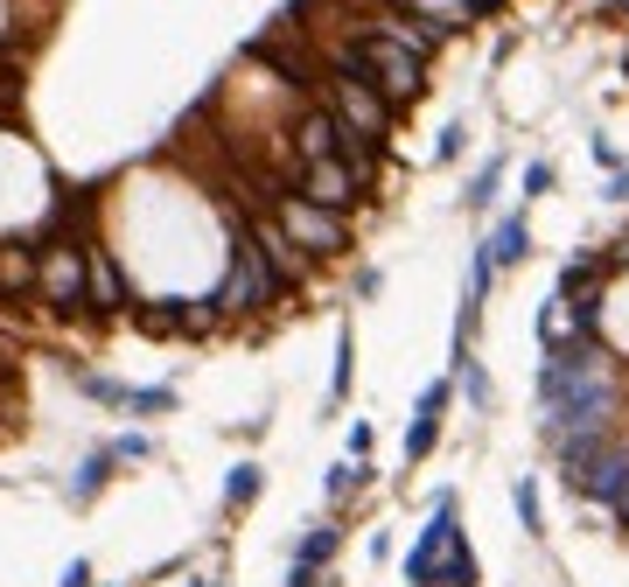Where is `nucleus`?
I'll list each match as a JSON object with an SVG mask.
<instances>
[{
	"label": "nucleus",
	"mask_w": 629,
	"mask_h": 587,
	"mask_svg": "<svg viewBox=\"0 0 629 587\" xmlns=\"http://www.w3.org/2000/svg\"><path fill=\"white\" fill-rule=\"evenodd\" d=\"M336 70H364V78L385 91L392 105H413L419 91H427V56L406 49V43H398V35H385V29H364L350 49L336 56Z\"/></svg>",
	"instance_id": "obj_1"
},
{
	"label": "nucleus",
	"mask_w": 629,
	"mask_h": 587,
	"mask_svg": "<svg viewBox=\"0 0 629 587\" xmlns=\"http://www.w3.org/2000/svg\"><path fill=\"white\" fill-rule=\"evenodd\" d=\"M273 294H280V280H273V267H266L252 224H232V273H224V287H217L224 315H259Z\"/></svg>",
	"instance_id": "obj_2"
},
{
	"label": "nucleus",
	"mask_w": 629,
	"mask_h": 587,
	"mask_svg": "<svg viewBox=\"0 0 629 587\" xmlns=\"http://www.w3.org/2000/svg\"><path fill=\"white\" fill-rule=\"evenodd\" d=\"M329 105H336V120L350 126V134L385 140V126H392V99L364 78V70H336V78H329Z\"/></svg>",
	"instance_id": "obj_3"
},
{
	"label": "nucleus",
	"mask_w": 629,
	"mask_h": 587,
	"mask_svg": "<svg viewBox=\"0 0 629 587\" xmlns=\"http://www.w3.org/2000/svg\"><path fill=\"white\" fill-rule=\"evenodd\" d=\"M280 224L294 232V245L301 252H315V259H329V252H342L350 245V224H342V211H329V203H315V196H280Z\"/></svg>",
	"instance_id": "obj_4"
},
{
	"label": "nucleus",
	"mask_w": 629,
	"mask_h": 587,
	"mask_svg": "<svg viewBox=\"0 0 629 587\" xmlns=\"http://www.w3.org/2000/svg\"><path fill=\"white\" fill-rule=\"evenodd\" d=\"M462 545V532H454V489H441L434 497V518H427V532H419V545L406 553V580L413 587H434L441 580V560Z\"/></svg>",
	"instance_id": "obj_5"
},
{
	"label": "nucleus",
	"mask_w": 629,
	"mask_h": 587,
	"mask_svg": "<svg viewBox=\"0 0 629 587\" xmlns=\"http://www.w3.org/2000/svg\"><path fill=\"white\" fill-rule=\"evenodd\" d=\"M43 294H49L56 315L91 308V259H85V252H64V245H49V252H43Z\"/></svg>",
	"instance_id": "obj_6"
},
{
	"label": "nucleus",
	"mask_w": 629,
	"mask_h": 587,
	"mask_svg": "<svg viewBox=\"0 0 629 587\" xmlns=\"http://www.w3.org/2000/svg\"><path fill=\"white\" fill-rule=\"evenodd\" d=\"M301 196L329 203V211H350V203L364 196V182H357V168L342 155H329V161H301Z\"/></svg>",
	"instance_id": "obj_7"
},
{
	"label": "nucleus",
	"mask_w": 629,
	"mask_h": 587,
	"mask_svg": "<svg viewBox=\"0 0 629 587\" xmlns=\"http://www.w3.org/2000/svg\"><path fill=\"white\" fill-rule=\"evenodd\" d=\"M252 238H259L266 267H273V280H280V294H288V287H301V280H308V259H301V245H294V232H288V224L259 217V224H252Z\"/></svg>",
	"instance_id": "obj_8"
},
{
	"label": "nucleus",
	"mask_w": 629,
	"mask_h": 587,
	"mask_svg": "<svg viewBox=\"0 0 629 587\" xmlns=\"http://www.w3.org/2000/svg\"><path fill=\"white\" fill-rule=\"evenodd\" d=\"M294 155L301 161H329V155H342V120H336V105L329 112H301V126H294Z\"/></svg>",
	"instance_id": "obj_9"
},
{
	"label": "nucleus",
	"mask_w": 629,
	"mask_h": 587,
	"mask_svg": "<svg viewBox=\"0 0 629 587\" xmlns=\"http://www.w3.org/2000/svg\"><path fill=\"white\" fill-rule=\"evenodd\" d=\"M85 259H91V315H120L126 308V280H120V267H112V252L85 245Z\"/></svg>",
	"instance_id": "obj_10"
},
{
	"label": "nucleus",
	"mask_w": 629,
	"mask_h": 587,
	"mask_svg": "<svg viewBox=\"0 0 629 587\" xmlns=\"http://www.w3.org/2000/svg\"><path fill=\"white\" fill-rule=\"evenodd\" d=\"M483 245H490V259H497V267H518V259L531 252V232H525V217H504Z\"/></svg>",
	"instance_id": "obj_11"
},
{
	"label": "nucleus",
	"mask_w": 629,
	"mask_h": 587,
	"mask_svg": "<svg viewBox=\"0 0 629 587\" xmlns=\"http://www.w3.org/2000/svg\"><path fill=\"white\" fill-rule=\"evenodd\" d=\"M434 441H441V413L419 406V413H413V427H406V462H427Z\"/></svg>",
	"instance_id": "obj_12"
},
{
	"label": "nucleus",
	"mask_w": 629,
	"mask_h": 587,
	"mask_svg": "<svg viewBox=\"0 0 629 587\" xmlns=\"http://www.w3.org/2000/svg\"><path fill=\"white\" fill-rule=\"evenodd\" d=\"M336 545H342L336 524H315V532L294 545V566H329V560H336Z\"/></svg>",
	"instance_id": "obj_13"
},
{
	"label": "nucleus",
	"mask_w": 629,
	"mask_h": 587,
	"mask_svg": "<svg viewBox=\"0 0 629 587\" xmlns=\"http://www.w3.org/2000/svg\"><path fill=\"white\" fill-rule=\"evenodd\" d=\"M497 182H504V155H490V161H483V168L469 176L462 203H469V211H490V196H497Z\"/></svg>",
	"instance_id": "obj_14"
},
{
	"label": "nucleus",
	"mask_w": 629,
	"mask_h": 587,
	"mask_svg": "<svg viewBox=\"0 0 629 587\" xmlns=\"http://www.w3.org/2000/svg\"><path fill=\"white\" fill-rule=\"evenodd\" d=\"M364 483H371L364 454H350V462H336V469H329V483H322V489H329V504H342V497H357Z\"/></svg>",
	"instance_id": "obj_15"
},
{
	"label": "nucleus",
	"mask_w": 629,
	"mask_h": 587,
	"mask_svg": "<svg viewBox=\"0 0 629 587\" xmlns=\"http://www.w3.org/2000/svg\"><path fill=\"white\" fill-rule=\"evenodd\" d=\"M259 476H266V469H259V462H238V469H232V476H224V504H232V510H245V504H252V497H259Z\"/></svg>",
	"instance_id": "obj_16"
},
{
	"label": "nucleus",
	"mask_w": 629,
	"mask_h": 587,
	"mask_svg": "<svg viewBox=\"0 0 629 587\" xmlns=\"http://www.w3.org/2000/svg\"><path fill=\"white\" fill-rule=\"evenodd\" d=\"M141 321H147L155 336H189V301H155Z\"/></svg>",
	"instance_id": "obj_17"
},
{
	"label": "nucleus",
	"mask_w": 629,
	"mask_h": 587,
	"mask_svg": "<svg viewBox=\"0 0 629 587\" xmlns=\"http://www.w3.org/2000/svg\"><path fill=\"white\" fill-rule=\"evenodd\" d=\"M112 462H120V454H112V448H99V454H91V462L78 469V483H70V497H78V504H85V497H99V489H105V469H112Z\"/></svg>",
	"instance_id": "obj_18"
},
{
	"label": "nucleus",
	"mask_w": 629,
	"mask_h": 587,
	"mask_svg": "<svg viewBox=\"0 0 629 587\" xmlns=\"http://www.w3.org/2000/svg\"><path fill=\"white\" fill-rule=\"evenodd\" d=\"M176 406V392L168 385H126V413H141V420H155V413Z\"/></svg>",
	"instance_id": "obj_19"
},
{
	"label": "nucleus",
	"mask_w": 629,
	"mask_h": 587,
	"mask_svg": "<svg viewBox=\"0 0 629 587\" xmlns=\"http://www.w3.org/2000/svg\"><path fill=\"white\" fill-rule=\"evenodd\" d=\"M454 377H462V392H469V406H490V377L483 364H475L469 350H454Z\"/></svg>",
	"instance_id": "obj_20"
},
{
	"label": "nucleus",
	"mask_w": 629,
	"mask_h": 587,
	"mask_svg": "<svg viewBox=\"0 0 629 587\" xmlns=\"http://www.w3.org/2000/svg\"><path fill=\"white\" fill-rule=\"evenodd\" d=\"M510 504H518V524H525V532H546V518H539V483H531V476H518Z\"/></svg>",
	"instance_id": "obj_21"
},
{
	"label": "nucleus",
	"mask_w": 629,
	"mask_h": 587,
	"mask_svg": "<svg viewBox=\"0 0 629 587\" xmlns=\"http://www.w3.org/2000/svg\"><path fill=\"white\" fill-rule=\"evenodd\" d=\"M350 377H357V343H350V329L336 336V377H329V392L342 399V392H350Z\"/></svg>",
	"instance_id": "obj_22"
},
{
	"label": "nucleus",
	"mask_w": 629,
	"mask_h": 587,
	"mask_svg": "<svg viewBox=\"0 0 629 587\" xmlns=\"http://www.w3.org/2000/svg\"><path fill=\"white\" fill-rule=\"evenodd\" d=\"M441 587H475V560H469V545H454V553L441 560Z\"/></svg>",
	"instance_id": "obj_23"
},
{
	"label": "nucleus",
	"mask_w": 629,
	"mask_h": 587,
	"mask_svg": "<svg viewBox=\"0 0 629 587\" xmlns=\"http://www.w3.org/2000/svg\"><path fill=\"white\" fill-rule=\"evenodd\" d=\"M462 126H441V140H434V161H454V155H462Z\"/></svg>",
	"instance_id": "obj_24"
},
{
	"label": "nucleus",
	"mask_w": 629,
	"mask_h": 587,
	"mask_svg": "<svg viewBox=\"0 0 629 587\" xmlns=\"http://www.w3.org/2000/svg\"><path fill=\"white\" fill-rule=\"evenodd\" d=\"M546 189H552V161H531L525 168V196H546Z\"/></svg>",
	"instance_id": "obj_25"
},
{
	"label": "nucleus",
	"mask_w": 629,
	"mask_h": 587,
	"mask_svg": "<svg viewBox=\"0 0 629 587\" xmlns=\"http://www.w3.org/2000/svg\"><path fill=\"white\" fill-rule=\"evenodd\" d=\"M112 454H120V462H141V454H147V433H120Z\"/></svg>",
	"instance_id": "obj_26"
},
{
	"label": "nucleus",
	"mask_w": 629,
	"mask_h": 587,
	"mask_svg": "<svg viewBox=\"0 0 629 587\" xmlns=\"http://www.w3.org/2000/svg\"><path fill=\"white\" fill-rule=\"evenodd\" d=\"M56 587H91V566H85V560H70V566H64V580H56Z\"/></svg>",
	"instance_id": "obj_27"
},
{
	"label": "nucleus",
	"mask_w": 629,
	"mask_h": 587,
	"mask_svg": "<svg viewBox=\"0 0 629 587\" xmlns=\"http://www.w3.org/2000/svg\"><path fill=\"white\" fill-rule=\"evenodd\" d=\"M196 587H217V580H196Z\"/></svg>",
	"instance_id": "obj_28"
}]
</instances>
